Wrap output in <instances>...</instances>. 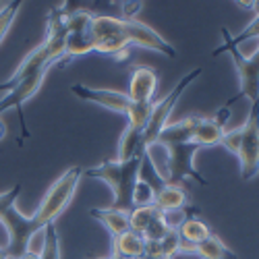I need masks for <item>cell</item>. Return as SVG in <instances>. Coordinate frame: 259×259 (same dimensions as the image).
<instances>
[{
  "label": "cell",
  "mask_w": 259,
  "mask_h": 259,
  "mask_svg": "<svg viewBox=\"0 0 259 259\" xmlns=\"http://www.w3.org/2000/svg\"><path fill=\"white\" fill-rule=\"evenodd\" d=\"M143 158L145 156H137V158L128 160V162L108 160V162H102L94 168L83 170V177L98 179V181L106 183L112 191V207L122 209V211H131L133 209L131 193H133V187H135L137 179L141 177Z\"/></svg>",
  "instance_id": "1"
},
{
  "label": "cell",
  "mask_w": 259,
  "mask_h": 259,
  "mask_svg": "<svg viewBox=\"0 0 259 259\" xmlns=\"http://www.w3.org/2000/svg\"><path fill=\"white\" fill-rule=\"evenodd\" d=\"M81 177H83V168L81 166H73L69 170H64L62 175L50 185V189L46 191V195L41 197L37 209L31 215L37 226L54 224V220L69 207V203L75 197V191L79 187Z\"/></svg>",
  "instance_id": "2"
},
{
  "label": "cell",
  "mask_w": 259,
  "mask_h": 259,
  "mask_svg": "<svg viewBox=\"0 0 259 259\" xmlns=\"http://www.w3.org/2000/svg\"><path fill=\"white\" fill-rule=\"evenodd\" d=\"M90 35L94 39V52L104 56H114L118 60L128 56L131 44L126 39L122 19L108 17V15H94Z\"/></svg>",
  "instance_id": "3"
},
{
  "label": "cell",
  "mask_w": 259,
  "mask_h": 259,
  "mask_svg": "<svg viewBox=\"0 0 259 259\" xmlns=\"http://www.w3.org/2000/svg\"><path fill=\"white\" fill-rule=\"evenodd\" d=\"M222 37H224V44L213 50V54H220V52H228L236 73H239V81H241V90L236 98H247L251 104L259 102V48L255 50L253 56H245L239 46L234 44V39L230 35L228 29H222Z\"/></svg>",
  "instance_id": "4"
},
{
  "label": "cell",
  "mask_w": 259,
  "mask_h": 259,
  "mask_svg": "<svg viewBox=\"0 0 259 259\" xmlns=\"http://www.w3.org/2000/svg\"><path fill=\"white\" fill-rule=\"evenodd\" d=\"M199 147L195 143H181V145H166V158L160 170V179L170 185H181L185 179H195L199 185H207V179L199 175L195 168V156Z\"/></svg>",
  "instance_id": "5"
},
{
  "label": "cell",
  "mask_w": 259,
  "mask_h": 259,
  "mask_svg": "<svg viewBox=\"0 0 259 259\" xmlns=\"http://www.w3.org/2000/svg\"><path fill=\"white\" fill-rule=\"evenodd\" d=\"M199 75H201V69H193L191 73H187V75L175 85V88H172V92H168L162 100L154 102L152 116H149V122H147V126H145V131H143V147H147V145H152V143L158 141L162 128H164V126L168 124V120H170V114H172V110H175L177 102L181 100V96L185 94V90H187L189 85L195 81Z\"/></svg>",
  "instance_id": "6"
},
{
  "label": "cell",
  "mask_w": 259,
  "mask_h": 259,
  "mask_svg": "<svg viewBox=\"0 0 259 259\" xmlns=\"http://www.w3.org/2000/svg\"><path fill=\"white\" fill-rule=\"evenodd\" d=\"M236 158L241 162V179L253 181L259 175V102L251 104L249 116L241 126V147Z\"/></svg>",
  "instance_id": "7"
},
{
  "label": "cell",
  "mask_w": 259,
  "mask_h": 259,
  "mask_svg": "<svg viewBox=\"0 0 259 259\" xmlns=\"http://www.w3.org/2000/svg\"><path fill=\"white\" fill-rule=\"evenodd\" d=\"M124 33H126V39L131 46H139V48H145V50H154L158 54H164L168 58H175L177 56V50L172 44H168V41L156 31L152 29L149 25L141 23V21L137 19H131V21H124Z\"/></svg>",
  "instance_id": "8"
},
{
  "label": "cell",
  "mask_w": 259,
  "mask_h": 259,
  "mask_svg": "<svg viewBox=\"0 0 259 259\" xmlns=\"http://www.w3.org/2000/svg\"><path fill=\"white\" fill-rule=\"evenodd\" d=\"M71 92L79 98V100H85V102H92V104H98L102 108L110 112H116V114H126V108L131 104L128 96L124 92H116V90H104V88H88V85H81V83H75Z\"/></svg>",
  "instance_id": "9"
},
{
  "label": "cell",
  "mask_w": 259,
  "mask_h": 259,
  "mask_svg": "<svg viewBox=\"0 0 259 259\" xmlns=\"http://www.w3.org/2000/svg\"><path fill=\"white\" fill-rule=\"evenodd\" d=\"M48 71L50 69L37 71L35 75H31L25 81H21L19 85H15L11 92H7L5 98H0V116H3L5 112H9V110H13V108L21 110V106H23L27 100H31L39 92V88H41V83H44Z\"/></svg>",
  "instance_id": "10"
},
{
  "label": "cell",
  "mask_w": 259,
  "mask_h": 259,
  "mask_svg": "<svg viewBox=\"0 0 259 259\" xmlns=\"http://www.w3.org/2000/svg\"><path fill=\"white\" fill-rule=\"evenodd\" d=\"M3 220H5V224H7V228H9V232H11V253H15V255H23V249H25V243H27V239H29V234L35 230V228H39L35 222H33V218H27V215H23L19 209H17V205L15 207H11L5 215H3Z\"/></svg>",
  "instance_id": "11"
},
{
  "label": "cell",
  "mask_w": 259,
  "mask_h": 259,
  "mask_svg": "<svg viewBox=\"0 0 259 259\" xmlns=\"http://www.w3.org/2000/svg\"><path fill=\"white\" fill-rule=\"evenodd\" d=\"M158 90V75L152 67L137 64L128 79V100L131 102H154V94Z\"/></svg>",
  "instance_id": "12"
},
{
  "label": "cell",
  "mask_w": 259,
  "mask_h": 259,
  "mask_svg": "<svg viewBox=\"0 0 259 259\" xmlns=\"http://www.w3.org/2000/svg\"><path fill=\"white\" fill-rule=\"evenodd\" d=\"M197 122H199V116H189V118H183L179 122H168L162 128V133H160L156 143H162V145L193 143V133H195Z\"/></svg>",
  "instance_id": "13"
},
{
  "label": "cell",
  "mask_w": 259,
  "mask_h": 259,
  "mask_svg": "<svg viewBox=\"0 0 259 259\" xmlns=\"http://www.w3.org/2000/svg\"><path fill=\"white\" fill-rule=\"evenodd\" d=\"M90 215L96 218L112 236H118L126 230H131V226H128V211L114 209V207H92Z\"/></svg>",
  "instance_id": "14"
},
{
  "label": "cell",
  "mask_w": 259,
  "mask_h": 259,
  "mask_svg": "<svg viewBox=\"0 0 259 259\" xmlns=\"http://www.w3.org/2000/svg\"><path fill=\"white\" fill-rule=\"evenodd\" d=\"M145 251V239L139 232L126 230L118 236H112V253L114 257H124V259H139Z\"/></svg>",
  "instance_id": "15"
},
{
  "label": "cell",
  "mask_w": 259,
  "mask_h": 259,
  "mask_svg": "<svg viewBox=\"0 0 259 259\" xmlns=\"http://www.w3.org/2000/svg\"><path fill=\"white\" fill-rule=\"evenodd\" d=\"M154 205L158 211H170V209H183L189 205V195L181 185H170L164 183L156 191V199Z\"/></svg>",
  "instance_id": "16"
},
{
  "label": "cell",
  "mask_w": 259,
  "mask_h": 259,
  "mask_svg": "<svg viewBox=\"0 0 259 259\" xmlns=\"http://www.w3.org/2000/svg\"><path fill=\"white\" fill-rule=\"evenodd\" d=\"M137 156H145L143 147V131H137L133 126H124V131L118 139V152H116V162H128Z\"/></svg>",
  "instance_id": "17"
},
{
  "label": "cell",
  "mask_w": 259,
  "mask_h": 259,
  "mask_svg": "<svg viewBox=\"0 0 259 259\" xmlns=\"http://www.w3.org/2000/svg\"><path fill=\"white\" fill-rule=\"evenodd\" d=\"M179 236H181V243H183V251H191L193 253V249H195L199 243H203L207 236H211V230H209V226L203 220L189 218L181 226Z\"/></svg>",
  "instance_id": "18"
},
{
  "label": "cell",
  "mask_w": 259,
  "mask_h": 259,
  "mask_svg": "<svg viewBox=\"0 0 259 259\" xmlns=\"http://www.w3.org/2000/svg\"><path fill=\"white\" fill-rule=\"evenodd\" d=\"M94 52V39L88 31H69L67 33V44H64V62L75 60L79 56L92 54Z\"/></svg>",
  "instance_id": "19"
},
{
  "label": "cell",
  "mask_w": 259,
  "mask_h": 259,
  "mask_svg": "<svg viewBox=\"0 0 259 259\" xmlns=\"http://www.w3.org/2000/svg\"><path fill=\"white\" fill-rule=\"evenodd\" d=\"M222 128L215 124L211 118H203L199 116V122L195 126V133H193V143H195L199 149L201 147H213V145H220L222 139Z\"/></svg>",
  "instance_id": "20"
},
{
  "label": "cell",
  "mask_w": 259,
  "mask_h": 259,
  "mask_svg": "<svg viewBox=\"0 0 259 259\" xmlns=\"http://www.w3.org/2000/svg\"><path fill=\"white\" fill-rule=\"evenodd\" d=\"M193 253L201 259H236V253H232V249H228L215 234L207 236L203 243H199L193 249Z\"/></svg>",
  "instance_id": "21"
},
{
  "label": "cell",
  "mask_w": 259,
  "mask_h": 259,
  "mask_svg": "<svg viewBox=\"0 0 259 259\" xmlns=\"http://www.w3.org/2000/svg\"><path fill=\"white\" fill-rule=\"evenodd\" d=\"M154 102H131L126 108V124L137 128V131H145V126L152 116Z\"/></svg>",
  "instance_id": "22"
},
{
  "label": "cell",
  "mask_w": 259,
  "mask_h": 259,
  "mask_svg": "<svg viewBox=\"0 0 259 259\" xmlns=\"http://www.w3.org/2000/svg\"><path fill=\"white\" fill-rule=\"evenodd\" d=\"M160 215V211L156 209V205H143V207H133L128 211V226L133 232L143 234L147 230V226L152 224Z\"/></svg>",
  "instance_id": "23"
},
{
  "label": "cell",
  "mask_w": 259,
  "mask_h": 259,
  "mask_svg": "<svg viewBox=\"0 0 259 259\" xmlns=\"http://www.w3.org/2000/svg\"><path fill=\"white\" fill-rule=\"evenodd\" d=\"M154 199H156V189L152 187V183H147L145 179H137L135 187H133V193H131V201H133V207H143V205H154Z\"/></svg>",
  "instance_id": "24"
},
{
  "label": "cell",
  "mask_w": 259,
  "mask_h": 259,
  "mask_svg": "<svg viewBox=\"0 0 259 259\" xmlns=\"http://www.w3.org/2000/svg\"><path fill=\"white\" fill-rule=\"evenodd\" d=\"M39 259H60V241H58L56 224L46 226V243H44V251H41Z\"/></svg>",
  "instance_id": "25"
},
{
  "label": "cell",
  "mask_w": 259,
  "mask_h": 259,
  "mask_svg": "<svg viewBox=\"0 0 259 259\" xmlns=\"http://www.w3.org/2000/svg\"><path fill=\"white\" fill-rule=\"evenodd\" d=\"M19 9H21V3H9L7 7L0 9V41H3L7 37V33L11 31Z\"/></svg>",
  "instance_id": "26"
},
{
  "label": "cell",
  "mask_w": 259,
  "mask_h": 259,
  "mask_svg": "<svg viewBox=\"0 0 259 259\" xmlns=\"http://www.w3.org/2000/svg\"><path fill=\"white\" fill-rule=\"evenodd\" d=\"M160 218H162V222L166 224V228H168L170 232H179V230H181V226L191 218V215L187 213V207H183V209L160 211Z\"/></svg>",
  "instance_id": "27"
},
{
  "label": "cell",
  "mask_w": 259,
  "mask_h": 259,
  "mask_svg": "<svg viewBox=\"0 0 259 259\" xmlns=\"http://www.w3.org/2000/svg\"><path fill=\"white\" fill-rule=\"evenodd\" d=\"M46 226H39L29 234V239L25 243V249H23L25 255H35V257L41 255V251H44V243H46Z\"/></svg>",
  "instance_id": "28"
},
{
  "label": "cell",
  "mask_w": 259,
  "mask_h": 259,
  "mask_svg": "<svg viewBox=\"0 0 259 259\" xmlns=\"http://www.w3.org/2000/svg\"><path fill=\"white\" fill-rule=\"evenodd\" d=\"M160 247H162L164 257H172V259H175L177 253H183V243H181L179 232H168L164 239L160 241Z\"/></svg>",
  "instance_id": "29"
},
{
  "label": "cell",
  "mask_w": 259,
  "mask_h": 259,
  "mask_svg": "<svg viewBox=\"0 0 259 259\" xmlns=\"http://www.w3.org/2000/svg\"><path fill=\"white\" fill-rule=\"evenodd\" d=\"M220 145H222L224 149H228L230 154L239 156V147H241V126L230 128V131H224V133H222V139H220Z\"/></svg>",
  "instance_id": "30"
},
{
  "label": "cell",
  "mask_w": 259,
  "mask_h": 259,
  "mask_svg": "<svg viewBox=\"0 0 259 259\" xmlns=\"http://www.w3.org/2000/svg\"><path fill=\"white\" fill-rule=\"evenodd\" d=\"M257 15H255V19L251 21V23L239 33V35H232V39H234V44L236 46H241L243 41H247V39H255V37H259V3H257Z\"/></svg>",
  "instance_id": "31"
},
{
  "label": "cell",
  "mask_w": 259,
  "mask_h": 259,
  "mask_svg": "<svg viewBox=\"0 0 259 259\" xmlns=\"http://www.w3.org/2000/svg\"><path fill=\"white\" fill-rule=\"evenodd\" d=\"M19 193H21V185H15L11 187L9 191H3L0 193V218L11 209L17 205V197H19Z\"/></svg>",
  "instance_id": "32"
},
{
  "label": "cell",
  "mask_w": 259,
  "mask_h": 259,
  "mask_svg": "<svg viewBox=\"0 0 259 259\" xmlns=\"http://www.w3.org/2000/svg\"><path fill=\"white\" fill-rule=\"evenodd\" d=\"M168 232H170V230L166 228V224L162 222V218L158 215V218H156L152 224L147 226V230H145L141 236H143L145 241H162V239H164V236H166Z\"/></svg>",
  "instance_id": "33"
},
{
  "label": "cell",
  "mask_w": 259,
  "mask_h": 259,
  "mask_svg": "<svg viewBox=\"0 0 259 259\" xmlns=\"http://www.w3.org/2000/svg\"><path fill=\"white\" fill-rule=\"evenodd\" d=\"M230 116H232V108L226 104V106H222V108H218V110H215V114H213V122L218 124L222 131H224V126L228 124V120H230Z\"/></svg>",
  "instance_id": "34"
},
{
  "label": "cell",
  "mask_w": 259,
  "mask_h": 259,
  "mask_svg": "<svg viewBox=\"0 0 259 259\" xmlns=\"http://www.w3.org/2000/svg\"><path fill=\"white\" fill-rule=\"evenodd\" d=\"M11 232H9V228H7V224H5V220L0 218V251L3 253H7V251H11Z\"/></svg>",
  "instance_id": "35"
},
{
  "label": "cell",
  "mask_w": 259,
  "mask_h": 259,
  "mask_svg": "<svg viewBox=\"0 0 259 259\" xmlns=\"http://www.w3.org/2000/svg\"><path fill=\"white\" fill-rule=\"evenodd\" d=\"M141 7H143V3H124L122 5V19L124 21L135 19V13H139Z\"/></svg>",
  "instance_id": "36"
},
{
  "label": "cell",
  "mask_w": 259,
  "mask_h": 259,
  "mask_svg": "<svg viewBox=\"0 0 259 259\" xmlns=\"http://www.w3.org/2000/svg\"><path fill=\"white\" fill-rule=\"evenodd\" d=\"M7 137V124L3 122V120H0V141H3Z\"/></svg>",
  "instance_id": "37"
},
{
  "label": "cell",
  "mask_w": 259,
  "mask_h": 259,
  "mask_svg": "<svg viewBox=\"0 0 259 259\" xmlns=\"http://www.w3.org/2000/svg\"><path fill=\"white\" fill-rule=\"evenodd\" d=\"M19 259H39V257H35V255H25V253H23V255H21Z\"/></svg>",
  "instance_id": "38"
},
{
  "label": "cell",
  "mask_w": 259,
  "mask_h": 259,
  "mask_svg": "<svg viewBox=\"0 0 259 259\" xmlns=\"http://www.w3.org/2000/svg\"><path fill=\"white\" fill-rule=\"evenodd\" d=\"M139 259H154V257H147V255H141ZM162 259H170V257H162Z\"/></svg>",
  "instance_id": "39"
},
{
  "label": "cell",
  "mask_w": 259,
  "mask_h": 259,
  "mask_svg": "<svg viewBox=\"0 0 259 259\" xmlns=\"http://www.w3.org/2000/svg\"><path fill=\"white\" fill-rule=\"evenodd\" d=\"M110 259H124V257H114V255H110Z\"/></svg>",
  "instance_id": "40"
},
{
  "label": "cell",
  "mask_w": 259,
  "mask_h": 259,
  "mask_svg": "<svg viewBox=\"0 0 259 259\" xmlns=\"http://www.w3.org/2000/svg\"><path fill=\"white\" fill-rule=\"evenodd\" d=\"M96 259H110V255H108V257H96Z\"/></svg>",
  "instance_id": "41"
},
{
  "label": "cell",
  "mask_w": 259,
  "mask_h": 259,
  "mask_svg": "<svg viewBox=\"0 0 259 259\" xmlns=\"http://www.w3.org/2000/svg\"><path fill=\"white\" fill-rule=\"evenodd\" d=\"M3 257H5V253H3V251H0V259H3Z\"/></svg>",
  "instance_id": "42"
}]
</instances>
